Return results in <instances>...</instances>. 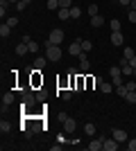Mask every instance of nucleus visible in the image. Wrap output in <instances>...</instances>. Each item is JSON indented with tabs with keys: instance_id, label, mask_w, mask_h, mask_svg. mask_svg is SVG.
Listing matches in <instances>:
<instances>
[{
	"instance_id": "f257e3e1",
	"label": "nucleus",
	"mask_w": 136,
	"mask_h": 151,
	"mask_svg": "<svg viewBox=\"0 0 136 151\" xmlns=\"http://www.w3.org/2000/svg\"><path fill=\"white\" fill-rule=\"evenodd\" d=\"M45 57H48V61H50V63H57L59 59H61V47H59V45L45 43Z\"/></svg>"
},
{
	"instance_id": "bb28decb",
	"label": "nucleus",
	"mask_w": 136,
	"mask_h": 151,
	"mask_svg": "<svg viewBox=\"0 0 136 151\" xmlns=\"http://www.w3.org/2000/svg\"><path fill=\"white\" fill-rule=\"evenodd\" d=\"M97 14H100L97 5H95V2H91V5H89V16H97Z\"/></svg>"
},
{
	"instance_id": "37998d69",
	"label": "nucleus",
	"mask_w": 136,
	"mask_h": 151,
	"mask_svg": "<svg viewBox=\"0 0 136 151\" xmlns=\"http://www.w3.org/2000/svg\"><path fill=\"white\" fill-rule=\"evenodd\" d=\"M132 77H136V68H134V75H132Z\"/></svg>"
},
{
	"instance_id": "2eb2a0df",
	"label": "nucleus",
	"mask_w": 136,
	"mask_h": 151,
	"mask_svg": "<svg viewBox=\"0 0 136 151\" xmlns=\"http://www.w3.org/2000/svg\"><path fill=\"white\" fill-rule=\"evenodd\" d=\"M12 29H14V27H9L7 23H2V25H0V36H2V38L12 36Z\"/></svg>"
},
{
	"instance_id": "1a4fd4ad",
	"label": "nucleus",
	"mask_w": 136,
	"mask_h": 151,
	"mask_svg": "<svg viewBox=\"0 0 136 151\" xmlns=\"http://www.w3.org/2000/svg\"><path fill=\"white\" fill-rule=\"evenodd\" d=\"M102 142H104V138H93L86 147H89V151H100L102 149Z\"/></svg>"
},
{
	"instance_id": "cd10ccee",
	"label": "nucleus",
	"mask_w": 136,
	"mask_h": 151,
	"mask_svg": "<svg viewBox=\"0 0 136 151\" xmlns=\"http://www.w3.org/2000/svg\"><path fill=\"white\" fill-rule=\"evenodd\" d=\"M73 0H59V9H71Z\"/></svg>"
},
{
	"instance_id": "9b49d317",
	"label": "nucleus",
	"mask_w": 136,
	"mask_h": 151,
	"mask_svg": "<svg viewBox=\"0 0 136 151\" xmlns=\"http://www.w3.org/2000/svg\"><path fill=\"white\" fill-rule=\"evenodd\" d=\"M45 63H48V57H36L34 59V70H43Z\"/></svg>"
},
{
	"instance_id": "4468645a",
	"label": "nucleus",
	"mask_w": 136,
	"mask_h": 151,
	"mask_svg": "<svg viewBox=\"0 0 136 151\" xmlns=\"http://www.w3.org/2000/svg\"><path fill=\"white\" fill-rule=\"evenodd\" d=\"M14 99H16V97H14V93H5V95H2V108H5V106H12Z\"/></svg>"
},
{
	"instance_id": "e433bc0d",
	"label": "nucleus",
	"mask_w": 136,
	"mask_h": 151,
	"mask_svg": "<svg viewBox=\"0 0 136 151\" xmlns=\"http://www.w3.org/2000/svg\"><path fill=\"white\" fill-rule=\"evenodd\" d=\"M57 120H59V122H61V124H64V122H66V120H68V115H66V113H59V115H57Z\"/></svg>"
},
{
	"instance_id": "a211bd4d",
	"label": "nucleus",
	"mask_w": 136,
	"mask_h": 151,
	"mask_svg": "<svg viewBox=\"0 0 136 151\" xmlns=\"http://www.w3.org/2000/svg\"><path fill=\"white\" fill-rule=\"evenodd\" d=\"M109 27H111V32H120V29H123L120 20H116V18H111V20H109Z\"/></svg>"
},
{
	"instance_id": "dca6fc26",
	"label": "nucleus",
	"mask_w": 136,
	"mask_h": 151,
	"mask_svg": "<svg viewBox=\"0 0 136 151\" xmlns=\"http://www.w3.org/2000/svg\"><path fill=\"white\" fill-rule=\"evenodd\" d=\"M84 133L89 135V138H93L95 135V124L93 122H89V124H84Z\"/></svg>"
},
{
	"instance_id": "6ab92c4d",
	"label": "nucleus",
	"mask_w": 136,
	"mask_h": 151,
	"mask_svg": "<svg viewBox=\"0 0 136 151\" xmlns=\"http://www.w3.org/2000/svg\"><path fill=\"white\" fill-rule=\"evenodd\" d=\"M89 68H91V61H89L86 57H82V59H79V70H82V72H86Z\"/></svg>"
},
{
	"instance_id": "ddd939ff",
	"label": "nucleus",
	"mask_w": 136,
	"mask_h": 151,
	"mask_svg": "<svg viewBox=\"0 0 136 151\" xmlns=\"http://www.w3.org/2000/svg\"><path fill=\"white\" fill-rule=\"evenodd\" d=\"M100 93H104V95L116 93V90H113V83H109V81H102V83H100Z\"/></svg>"
},
{
	"instance_id": "473e14b6",
	"label": "nucleus",
	"mask_w": 136,
	"mask_h": 151,
	"mask_svg": "<svg viewBox=\"0 0 136 151\" xmlns=\"http://www.w3.org/2000/svg\"><path fill=\"white\" fill-rule=\"evenodd\" d=\"M125 86H127V90H136V81H132V79L125 81Z\"/></svg>"
},
{
	"instance_id": "2f4dec72",
	"label": "nucleus",
	"mask_w": 136,
	"mask_h": 151,
	"mask_svg": "<svg viewBox=\"0 0 136 151\" xmlns=\"http://www.w3.org/2000/svg\"><path fill=\"white\" fill-rule=\"evenodd\" d=\"M71 97H73V93H71V90H64V93H61V99H64V101H68Z\"/></svg>"
},
{
	"instance_id": "c9c22d12",
	"label": "nucleus",
	"mask_w": 136,
	"mask_h": 151,
	"mask_svg": "<svg viewBox=\"0 0 136 151\" xmlns=\"http://www.w3.org/2000/svg\"><path fill=\"white\" fill-rule=\"evenodd\" d=\"M129 23H136V9H129Z\"/></svg>"
},
{
	"instance_id": "6e6552de",
	"label": "nucleus",
	"mask_w": 136,
	"mask_h": 151,
	"mask_svg": "<svg viewBox=\"0 0 136 151\" xmlns=\"http://www.w3.org/2000/svg\"><path fill=\"white\" fill-rule=\"evenodd\" d=\"M75 129H77V122L73 120V117H68V120L64 122V131L68 133V135H73V133H75Z\"/></svg>"
},
{
	"instance_id": "412c9836",
	"label": "nucleus",
	"mask_w": 136,
	"mask_h": 151,
	"mask_svg": "<svg viewBox=\"0 0 136 151\" xmlns=\"http://www.w3.org/2000/svg\"><path fill=\"white\" fill-rule=\"evenodd\" d=\"M116 95H118V97H123V99H125V95H127V86H125V83H120V86H116Z\"/></svg>"
},
{
	"instance_id": "9d476101",
	"label": "nucleus",
	"mask_w": 136,
	"mask_h": 151,
	"mask_svg": "<svg viewBox=\"0 0 136 151\" xmlns=\"http://www.w3.org/2000/svg\"><path fill=\"white\" fill-rule=\"evenodd\" d=\"M14 52H16L18 57H25V54H30V45H27V43H23V41H20V43L16 45V50H14Z\"/></svg>"
},
{
	"instance_id": "a19ab883",
	"label": "nucleus",
	"mask_w": 136,
	"mask_h": 151,
	"mask_svg": "<svg viewBox=\"0 0 136 151\" xmlns=\"http://www.w3.org/2000/svg\"><path fill=\"white\" fill-rule=\"evenodd\" d=\"M9 2H14V5H16V2H20V0H9Z\"/></svg>"
},
{
	"instance_id": "ea45409f",
	"label": "nucleus",
	"mask_w": 136,
	"mask_h": 151,
	"mask_svg": "<svg viewBox=\"0 0 136 151\" xmlns=\"http://www.w3.org/2000/svg\"><path fill=\"white\" fill-rule=\"evenodd\" d=\"M129 9H136V0H132V5H129Z\"/></svg>"
},
{
	"instance_id": "7ed1b4c3",
	"label": "nucleus",
	"mask_w": 136,
	"mask_h": 151,
	"mask_svg": "<svg viewBox=\"0 0 136 151\" xmlns=\"http://www.w3.org/2000/svg\"><path fill=\"white\" fill-rule=\"evenodd\" d=\"M68 54H73V57H77V59L86 54V52L82 50V38H77V41H73V43L68 45Z\"/></svg>"
},
{
	"instance_id": "c85d7f7f",
	"label": "nucleus",
	"mask_w": 136,
	"mask_h": 151,
	"mask_svg": "<svg viewBox=\"0 0 136 151\" xmlns=\"http://www.w3.org/2000/svg\"><path fill=\"white\" fill-rule=\"evenodd\" d=\"M30 54H36V52H39V43H36V41H30Z\"/></svg>"
},
{
	"instance_id": "f3484780",
	"label": "nucleus",
	"mask_w": 136,
	"mask_h": 151,
	"mask_svg": "<svg viewBox=\"0 0 136 151\" xmlns=\"http://www.w3.org/2000/svg\"><path fill=\"white\" fill-rule=\"evenodd\" d=\"M12 131V122H7V120H2L0 122V133H2V135H5V133H9Z\"/></svg>"
},
{
	"instance_id": "20e7f679",
	"label": "nucleus",
	"mask_w": 136,
	"mask_h": 151,
	"mask_svg": "<svg viewBox=\"0 0 136 151\" xmlns=\"http://www.w3.org/2000/svg\"><path fill=\"white\" fill-rule=\"evenodd\" d=\"M118 147H120V142L113 140V138H104V142H102V149L104 151H116Z\"/></svg>"
},
{
	"instance_id": "c756f323",
	"label": "nucleus",
	"mask_w": 136,
	"mask_h": 151,
	"mask_svg": "<svg viewBox=\"0 0 136 151\" xmlns=\"http://www.w3.org/2000/svg\"><path fill=\"white\" fill-rule=\"evenodd\" d=\"M125 147H127V151H136V138H129Z\"/></svg>"
},
{
	"instance_id": "393cba45",
	"label": "nucleus",
	"mask_w": 136,
	"mask_h": 151,
	"mask_svg": "<svg viewBox=\"0 0 136 151\" xmlns=\"http://www.w3.org/2000/svg\"><path fill=\"white\" fill-rule=\"evenodd\" d=\"M79 16H82V9L73 5V7H71V18H79Z\"/></svg>"
},
{
	"instance_id": "b1692460",
	"label": "nucleus",
	"mask_w": 136,
	"mask_h": 151,
	"mask_svg": "<svg viewBox=\"0 0 136 151\" xmlns=\"http://www.w3.org/2000/svg\"><path fill=\"white\" fill-rule=\"evenodd\" d=\"M45 7H48L50 12H55V9H59V0H48V2H45Z\"/></svg>"
},
{
	"instance_id": "0eeeda50",
	"label": "nucleus",
	"mask_w": 136,
	"mask_h": 151,
	"mask_svg": "<svg viewBox=\"0 0 136 151\" xmlns=\"http://www.w3.org/2000/svg\"><path fill=\"white\" fill-rule=\"evenodd\" d=\"M34 101H36V97H34L32 93H23V104H20V106L23 108H32Z\"/></svg>"
},
{
	"instance_id": "f8f14e48",
	"label": "nucleus",
	"mask_w": 136,
	"mask_h": 151,
	"mask_svg": "<svg viewBox=\"0 0 136 151\" xmlns=\"http://www.w3.org/2000/svg\"><path fill=\"white\" fill-rule=\"evenodd\" d=\"M102 25H104V18L100 16V14H97V16H91V27L97 29V27H102Z\"/></svg>"
},
{
	"instance_id": "58836bf2",
	"label": "nucleus",
	"mask_w": 136,
	"mask_h": 151,
	"mask_svg": "<svg viewBox=\"0 0 136 151\" xmlns=\"http://www.w3.org/2000/svg\"><path fill=\"white\" fill-rule=\"evenodd\" d=\"M129 65H132V68H136V54H134V57L129 59Z\"/></svg>"
},
{
	"instance_id": "4c0bfd02",
	"label": "nucleus",
	"mask_w": 136,
	"mask_h": 151,
	"mask_svg": "<svg viewBox=\"0 0 136 151\" xmlns=\"http://www.w3.org/2000/svg\"><path fill=\"white\" fill-rule=\"evenodd\" d=\"M118 5H123V7H129V5H132V0H118Z\"/></svg>"
},
{
	"instance_id": "39448f33",
	"label": "nucleus",
	"mask_w": 136,
	"mask_h": 151,
	"mask_svg": "<svg viewBox=\"0 0 136 151\" xmlns=\"http://www.w3.org/2000/svg\"><path fill=\"white\" fill-rule=\"evenodd\" d=\"M111 43H113V47H123V45H125L123 32H111Z\"/></svg>"
},
{
	"instance_id": "4be33fe9",
	"label": "nucleus",
	"mask_w": 136,
	"mask_h": 151,
	"mask_svg": "<svg viewBox=\"0 0 136 151\" xmlns=\"http://www.w3.org/2000/svg\"><path fill=\"white\" fill-rule=\"evenodd\" d=\"M7 9H9V0H0V16H2V18H5Z\"/></svg>"
},
{
	"instance_id": "aec40b11",
	"label": "nucleus",
	"mask_w": 136,
	"mask_h": 151,
	"mask_svg": "<svg viewBox=\"0 0 136 151\" xmlns=\"http://www.w3.org/2000/svg\"><path fill=\"white\" fill-rule=\"evenodd\" d=\"M125 101H127V104H136V90H127V95H125Z\"/></svg>"
},
{
	"instance_id": "a878e982",
	"label": "nucleus",
	"mask_w": 136,
	"mask_h": 151,
	"mask_svg": "<svg viewBox=\"0 0 136 151\" xmlns=\"http://www.w3.org/2000/svg\"><path fill=\"white\" fill-rule=\"evenodd\" d=\"M134 54H136V52H134V50H132V47H123V57H125V59H127V61H129V59H132V57H134Z\"/></svg>"
},
{
	"instance_id": "423d86ee",
	"label": "nucleus",
	"mask_w": 136,
	"mask_h": 151,
	"mask_svg": "<svg viewBox=\"0 0 136 151\" xmlns=\"http://www.w3.org/2000/svg\"><path fill=\"white\" fill-rule=\"evenodd\" d=\"M111 138L118 140V142H127V140H129V135H127V131H125V129H113Z\"/></svg>"
},
{
	"instance_id": "5701e85b",
	"label": "nucleus",
	"mask_w": 136,
	"mask_h": 151,
	"mask_svg": "<svg viewBox=\"0 0 136 151\" xmlns=\"http://www.w3.org/2000/svg\"><path fill=\"white\" fill-rule=\"evenodd\" d=\"M59 18L61 20H71V9H59Z\"/></svg>"
},
{
	"instance_id": "72a5a7b5",
	"label": "nucleus",
	"mask_w": 136,
	"mask_h": 151,
	"mask_svg": "<svg viewBox=\"0 0 136 151\" xmlns=\"http://www.w3.org/2000/svg\"><path fill=\"white\" fill-rule=\"evenodd\" d=\"M25 7H27V2H23V0L16 2V9H18V12H25Z\"/></svg>"
},
{
	"instance_id": "f704fd0d",
	"label": "nucleus",
	"mask_w": 136,
	"mask_h": 151,
	"mask_svg": "<svg viewBox=\"0 0 136 151\" xmlns=\"http://www.w3.org/2000/svg\"><path fill=\"white\" fill-rule=\"evenodd\" d=\"M7 25H9V27H16V25H18V18H7Z\"/></svg>"
},
{
	"instance_id": "f03ea898",
	"label": "nucleus",
	"mask_w": 136,
	"mask_h": 151,
	"mask_svg": "<svg viewBox=\"0 0 136 151\" xmlns=\"http://www.w3.org/2000/svg\"><path fill=\"white\" fill-rule=\"evenodd\" d=\"M64 36H66L64 29H59V27H57V29H52L50 34H48V41H45V43H50V45H61Z\"/></svg>"
},
{
	"instance_id": "7c9ffc66",
	"label": "nucleus",
	"mask_w": 136,
	"mask_h": 151,
	"mask_svg": "<svg viewBox=\"0 0 136 151\" xmlns=\"http://www.w3.org/2000/svg\"><path fill=\"white\" fill-rule=\"evenodd\" d=\"M82 50H84L86 54H89V52L93 50V43H91V41H82Z\"/></svg>"
},
{
	"instance_id": "79ce46f5",
	"label": "nucleus",
	"mask_w": 136,
	"mask_h": 151,
	"mask_svg": "<svg viewBox=\"0 0 136 151\" xmlns=\"http://www.w3.org/2000/svg\"><path fill=\"white\" fill-rule=\"evenodd\" d=\"M23 2H27V5H30V2H32V0H23Z\"/></svg>"
}]
</instances>
